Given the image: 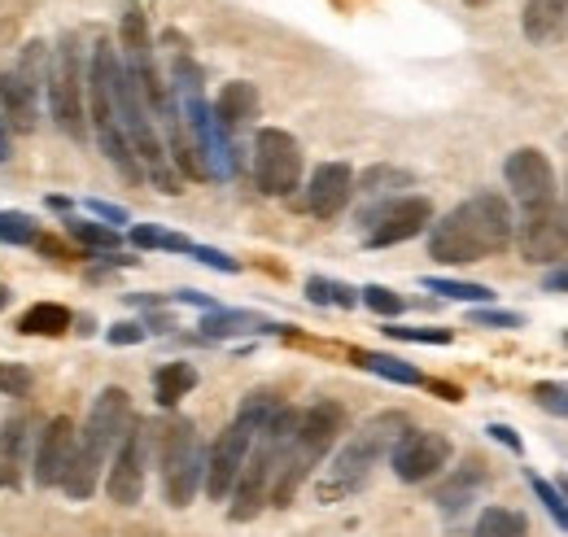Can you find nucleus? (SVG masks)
I'll use <instances>...</instances> for the list:
<instances>
[{
    "instance_id": "obj_1",
    "label": "nucleus",
    "mask_w": 568,
    "mask_h": 537,
    "mask_svg": "<svg viewBox=\"0 0 568 537\" xmlns=\"http://www.w3.org/2000/svg\"><path fill=\"white\" fill-rule=\"evenodd\" d=\"M516 236V219L511 205L498 193H473L468 202H459L450 214H442L437 223H428V259L446 263V267H468V263H486L503 254Z\"/></svg>"
},
{
    "instance_id": "obj_2",
    "label": "nucleus",
    "mask_w": 568,
    "mask_h": 537,
    "mask_svg": "<svg viewBox=\"0 0 568 537\" xmlns=\"http://www.w3.org/2000/svg\"><path fill=\"white\" fill-rule=\"evenodd\" d=\"M132 419L136 415H132V394L128 389L110 385V389L97 394V403L88 411V424L79 428V442H74V464L67 472V480H62V489L71 494L74 503H88L97 494V485L110 468L123 433L132 428Z\"/></svg>"
},
{
    "instance_id": "obj_3",
    "label": "nucleus",
    "mask_w": 568,
    "mask_h": 537,
    "mask_svg": "<svg viewBox=\"0 0 568 537\" xmlns=\"http://www.w3.org/2000/svg\"><path fill=\"white\" fill-rule=\"evenodd\" d=\"M407 428H412V419H407L403 411H381V415H372L363 428H355V433L346 437V446L333 455L324 480L315 485V498H320V503H337V498L358 494Z\"/></svg>"
},
{
    "instance_id": "obj_4",
    "label": "nucleus",
    "mask_w": 568,
    "mask_h": 537,
    "mask_svg": "<svg viewBox=\"0 0 568 537\" xmlns=\"http://www.w3.org/2000/svg\"><path fill=\"white\" fill-rule=\"evenodd\" d=\"M297 419H302V411L281 406V411L258 428V437H254V446H250V459H245V468L236 476V489H232V498H227V520L245 525V520L263 516V507H272V485H276V472H281L284 455H288V442H293V433H297Z\"/></svg>"
},
{
    "instance_id": "obj_5",
    "label": "nucleus",
    "mask_w": 568,
    "mask_h": 537,
    "mask_svg": "<svg viewBox=\"0 0 568 537\" xmlns=\"http://www.w3.org/2000/svg\"><path fill=\"white\" fill-rule=\"evenodd\" d=\"M119 74H123V62L114 53V44H97L92 49V62H88V114H92V132H97V144L101 153L110 158V166L128 180V184H141L144 171L123 135V123H119Z\"/></svg>"
},
{
    "instance_id": "obj_6",
    "label": "nucleus",
    "mask_w": 568,
    "mask_h": 537,
    "mask_svg": "<svg viewBox=\"0 0 568 537\" xmlns=\"http://www.w3.org/2000/svg\"><path fill=\"white\" fill-rule=\"evenodd\" d=\"M346 433V411L337 403H315L302 411L297 419V433L288 442V455H284L281 472H276V485H272V507H288L297 498V489L311 480V472L328 459V450L337 446V437Z\"/></svg>"
},
{
    "instance_id": "obj_7",
    "label": "nucleus",
    "mask_w": 568,
    "mask_h": 537,
    "mask_svg": "<svg viewBox=\"0 0 568 537\" xmlns=\"http://www.w3.org/2000/svg\"><path fill=\"white\" fill-rule=\"evenodd\" d=\"M158 472H162V494L171 507H189L202 494L206 446H202L193 419H184V415L166 419V428L158 433Z\"/></svg>"
},
{
    "instance_id": "obj_8",
    "label": "nucleus",
    "mask_w": 568,
    "mask_h": 537,
    "mask_svg": "<svg viewBox=\"0 0 568 537\" xmlns=\"http://www.w3.org/2000/svg\"><path fill=\"white\" fill-rule=\"evenodd\" d=\"M83 88H88V74H83V53H79V36L67 31L49 58V70H44V92H49V110L58 119V128L71 135V140H83L88 135V110H83Z\"/></svg>"
},
{
    "instance_id": "obj_9",
    "label": "nucleus",
    "mask_w": 568,
    "mask_h": 537,
    "mask_svg": "<svg viewBox=\"0 0 568 537\" xmlns=\"http://www.w3.org/2000/svg\"><path fill=\"white\" fill-rule=\"evenodd\" d=\"M254 184L263 197H288L302 184V144L284 128L254 135Z\"/></svg>"
},
{
    "instance_id": "obj_10",
    "label": "nucleus",
    "mask_w": 568,
    "mask_h": 537,
    "mask_svg": "<svg viewBox=\"0 0 568 537\" xmlns=\"http://www.w3.org/2000/svg\"><path fill=\"white\" fill-rule=\"evenodd\" d=\"M149 450H153V424L132 419V428L123 433L110 468H105V494L119 507H136L144 498V476H149Z\"/></svg>"
},
{
    "instance_id": "obj_11",
    "label": "nucleus",
    "mask_w": 568,
    "mask_h": 537,
    "mask_svg": "<svg viewBox=\"0 0 568 537\" xmlns=\"http://www.w3.org/2000/svg\"><path fill=\"white\" fill-rule=\"evenodd\" d=\"M433 223V202L428 197H389V202L363 210V241L367 250H389L403 241H416Z\"/></svg>"
},
{
    "instance_id": "obj_12",
    "label": "nucleus",
    "mask_w": 568,
    "mask_h": 537,
    "mask_svg": "<svg viewBox=\"0 0 568 537\" xmlns=\"http://www.w3.org/2000/svg\"><path fill=\"white\" fill-rule=\"evenodd\" d=\"M446 464H450V437L433 428H407L389 450V468L403 485H425Z\"/></svg>"
},
{
    "instance_id": "obj_13",
    "label": "nucleus",
    "mask_w": 568,
    "mask_h": 537,
    "mask_svg": "<svg viewBox=\"0 0 568 537\" xmlns=\"http://www.w3.org/2000/svg\"><path fill=\"white\" fill-rule=\"evenodd\" d=\"M520 245V259L525 263H565L568 259V210L565 205H538V210H525L516 236Z\"/></svg>"
},
{
    "instance_id": "obj_14",
    "label": "nucleus",
    "mask_w": 568,
    "mask_h": 537,
    "mask_svg": "<svg viewBox=\"0 0 568 537\" xmlns=\"http://www.w3.org/2000/svg\"><path fill=\"white\" fill-rule=\"evenodd\" d=\"M503 180H507L511 197L525 205V210H538V205L556 202V166H551V158H547L542 149H534V144L507 153Z\"/></svg>"
},
{
    "instance_id": "obj_15",
    "label": "nucleus",
    "mask_w": 568,
    "mask_h": 537,
    "mask_svg": "<svg viewBox=\"0 0 568 537\" xmlns=\"http://www.w3.org/2000/svg\"><path fill=\"white\" fill-rule=\"evenodd\" d=\"M74 442H79V428L67 415L44 424V433H40V442L31 450V476H36L40 489H53V485L67 480V472L74 464Z\"/></svg>"
},
{
    "instance_id": "obj_16",
    "label": "nucleus",
    "mask_w": 568,
    "mask_h": 537,
    "mask_svg": "<svg viewBox=\"0 0 568 537\" xmlns=\"http://www.w3.org/2000/svg\"><path fill=\"white\" fill-rule=\"evenodd\" d=\"M31 58H36V44L22 67L0 70V114L18 132H36L40 123V79L31 74Z\"/></svg>"
},
{
    "instance_id": "obj_17",
    "label": "nucleus",
    "mask_w": 568,
    "mask_h": 537,
    "mask_svg": "<svg viewBox=\"0 0 568 537\" xmlns=\"http://www.w3.org/2000/svg\"><path fill=\"white\" fill-rule=\"evenodd\" d=\"M351 197H355V171L346 162H324V166L311 171V184H306L302 205L315 219H337L351 205Z\"/></svg>"
},
{
    "instance_id": "obj_18",
    "label": "nucleus",
    "mask_w": 568,
    "mask_h": 537,
    "mask_svg": "<svg viewBox=\"0 0 568 537\" xmlns=\"http://www.w3.org/2000/svg\"><path fill=\"white\" fill-rule=\"evenodd\" d=\"M481 489H486V459L468 455L459 468L450 472V480L433 494V503H437V511H442V516H450V520H455L464 507H473V498H477Z\"/></svg>"
},
{
    "instance_id": "obj_19",
    "label": "nucleus",
    "mask_w": 568,
    "mask_h": 537,
    "mask_svg": "<svg viewBox=\"0 0 568 537\" xmlns=\"http://www.w3.org/2000/svg\"><path fill=\"white\" fill-rule=\"evenodd\" d=\"M211 114H214V128H219L223 135L241 132L245 123H254V119H258V88H254V83H245V79L223 83V92L214 97Z\"/></svg>"
},
{
    "instance_id": "obj_20",
    "label": "nucleus",
    "mask_w": 568,
    "mask_h": 537,
    "mask_svg": "<svg viewBox=\"0 0 568 537\" xmlns=\"http://www.w3.org/2000/svg\"><path fill=\"white\" fill-rule=\"evenodd\" d=\"M31 459V433H27V415H9L0 424V489H18L22 472Z\"/></svg>"
},
{
    "instance_id": "obj_21",
    "label": "nucleus",
    "mask_w": 568,
    "mask_h": 537,
    "mask_svg": "<svg viewBox=\"0 0 568 537\" xmlns=\"http://www.w3.org/2000/svg\"><path fill=\"white\" fill-rule=\"evenodd\" d=\"M520 31L529 44H560L568 36V0H529L520 13Z\"/></svg>"
},
{
    "instance_id": "obj_22",
    "label": "nucleus",
    "mask_w": 568,
    "mask_h": 537,
    "mask_svg": "<svg viewBox=\"0 0 568 537\" xmlns=\"http://www.w3.org/2000/svg\"><path fill=\"white\" fill-rule=\"evenodd\" d=\"M284 324L267 320V315H254V311H211L202 320V336L223 341V336H258V333H281Z\"/></svg>"
},
{
    "instance_id": "obj_23",
    "label": "nucleus",
    "mask_w": 568,
    "mask_h": 537,
    "mask_svg": "<svg viewBox=\"0 0 568 537\" xmlns=\"http://www.w3.org/2000/svg\"><path fill=\"white\" fill-rule=\"evenodd\" d=\"M197 389V367L193 363H162L153 372V403L158 406H180V398H189Z\"/></svg>"
},
{
    "instance_id": "obj_24",
    "label": "nucleus",
    "mask_w": 568,
    "mask_h": 537,
    "mask_svg": "<svg viewBox=\"0 0 568 537\" xmlns=\"http://www.w3.org/2000/svg\"><path fill=\"white\" fill-rule=\"evenodd\" d=\"M71 328V311L58 306V302H36L31 311H22L18 320V333L27 336H62Z\"/></svg>"
},
{
    "instance_id": "obj_25",
    "label": "nucleus",
    "mask_w": 568,
    "mask_h": 537,
    "mask_svg": "<svg viewBox=\"0 0 568 537\" xmlns=\"http://www.w3.org/2000/svg\"><path fill=\"white\" fill-rule=\"evenodd\" d=\"M525 534H529V525L511 507H486L477 516V525H473V537H525Z\"/></svg>"
},
{
    "instance_id": "obj_26",
    "label": "nucleus",
    "mask_w": 568,
    "mask_h": 537,
    "mask_svg": "<svg viewBox=\"0 0 568 537\" xmlns=\"http://www.w3.org/2000/svg\"><path fill=\"white\" fill-rule=\"evenodd\" d=\"M428 293H442L450 302H473V306H490L495 302V288L486 284H473V280H446V275H425Z\"/></svg>"
},
{
    "instance_id": "obj_27",
    "label": "nucleus",
    "mask_w": 568,
    "mask_h": 537,
    "mask_svg": "<svg viewBox=\"0 0 568 537\" xmlns=\"http://www.w3.org/2000/svg\"><path fill=\"white\" fill-rule=\"evenodd\" d=\"M358 363H363L367 372L394 381V385H425L420 367H416V363H403V358H394V354H358Z\"/></svg>"
},
{
    "instance_id": "obj_28",
    "label": "nucleus",
    "mask_w": 568,
    "mask_h": 537,
    "mask_svg": "<svg viewBox=\"0 0 568 537\" xmlns=\"http://www.w3.org/2000/svg\"><path fill=\"white\" fill-rule=\"evenodd\" d=\"M132 245H136V250H166V254H193L197 241H189V236H180V232H166V227L136 223V227H132Z\"/></svg>"
},
{
    "instance_id": "obj_29",
    "label": "nucleus",
    "mask_w": 568,
    "mask_h": 537,
    "mask_svg": "<svg viewBox=\"0 0 568 537\" xmlns=\"http://www.w3.org/2000/svg\"><path fill=\"white\" fill-rule=\"evenodd\" d=\"M306 297L315 306H342V311H351L358 302V288L342 284V280H328V275H311L306 280Z\"/></svg>"
},
{
    "instance_id": "obj_30",
    "label": "nucleus",
    "mask_w": 568,
    "mask_h": 537,
    "mask_svg": "<svg viewBox=\"0 0 568 537\" xmlns=\"http://www.w3.org/2000/svg\"><path fill=\"white\" fill-rule=\"evenodd\" d=\"M0 241L4 245H36L40 241V223L22 210H0Z\"/></svg>"
},
{
    "instance_id": "obj_31",
    "label": "nucleus",
    "mask_w": 568,
    "mask_h": 537,
    "mask_svg": "<svg viewBox=\"0 0 568 537\" xmlns=\"http://www.w3.org/2000/svg\"><path fill=\"white\" fill-rule=\"evenodd\" d=\"M358 302H363L372 315H381V320H398V315L407 311V302H403L394 288H385V284H367V288H358Z\"/></svg>"
},
{
    "instance_id": "obj_32",
    "label": "nucleus",
    "mask_w": 568,
    "mask_h": 537,
    "mask_svg": "<svg viewBox=\"0 0 568 537\" xmlns=\"http://www.w3.org/2000/svg\"><path fill=\"white\" fill-rule=\"evenodd\" d=\"M407 184H412V175H407V171H394V166H372V171L363 175V193H367V197H385V193L407 189Z\"/></svg>"
},
{
    "instance_id": "obj_33",
    "label": "nucleus",
    "mask_w": 568,
    "mask_h": 537,
    "mask_svg": "<svg viewBox=\"0 0 568 537\" xmlns=\"http://www.w3.org/2000/svg\"><path fill=\"white\" fill-rule=\"evenodd\" d=\"M529 485H534V494H538V503L547 507V516L560 525V529H568V503L565 494L551 485V480H542V476H529Z\"/></svg>"
},
{
    "instance_id": "obj_34",
    "label": "nucleus",
    "mask_w": 568,
    "mask_h": 537,
    "mask_svg": "<svg viewBox=\"0 0 568 537\" xmlns=\"http://www.w3.org/2000/svg\"><path fill=\"white\" fill-rule=\"evenodd\" d=\"M534 403L542 406V411H551V415H560V419H568V385L565 381H542V385H534Z\"/></svg>"
},
{
    "instance_id": "obj_35",
    "label": "nucleus",
    "mask_w": 568,
    "mask_h": 537,
    "mask_svg": "<svg viewBox=\"0 0 568 537\" xmlns=\"http://www.w3.org/2000/svg\"><path fill=\"white\" fill-rule=\"evenodd\" d=\"M71 232L83 241V245H92V250H119V232H114V227H101V223H79V219H71Z\"/></svg>"
},
{
    "instance_id": "obj_36",
    "label": "nucleus",
    "mask_w": 568,
    "mask_h": 537,
    "mask_svg": "<svg viewBox=\"0 0 568 537\" xmlns=\"http://www.w3.org/2000/svg\"><path fill=\"white\" fill-rule=\"evenodd\" d=\"M473 328H525V315H516V311H495V306H477L473 315Z\"/></svg>"
},
{
    "instance_id": "obj_37",
    "label": "nucleus",
    "mask_w": 568,
    "mask_h": 537,
    "mask_svg": "<svg viewBox=\"0 0 568 537\" xmlns=\"http://www.w3.org/2000/svg\"><path fill=\"white\" fill-rule=\"evenodd\" d=\"M31 389V372L18 363H0V394L4 398H22Z\"/></svg>"
},
{
    "instance_id": "obj_38",
    "label": "nucleus",
    "mask_w": 568,
    "mask_h": 537,
    "mask_svg": "<svg viewBox=\"0 0 568 537\" xmlns=\"http://www.w3.org/2000/svg\"><path fill=\"white\" fill-rule=\"evenodd\" d=\"M385 333L394 341H420V345H446L450 341V328H403V324H389Z\"/></svg>"
},
{
    "instance_id": "obj_39",
    "label": "nucleus",
    "mask_w": 568,
    "mask_h": 537,
    "mask_svg": "<svg viewBox=\"0 0 568 537\" xmlns=\"http://www.w3.org/2000/svg\"><path fill=\"white\" fill-rule=\"evenodd\" d=\"M193 259H197V263H206V267H214V271H223V275H236V271H241L236 259H227L223 250H211V245H193Z\"/></svg>"
},
{
    "instance_id": "obj_40",
    "label": "nucleus",
    "mask_w": 568,
    "mask_h": 537,
    "mask_svg": "<svg viewBox=\"0 0 568 537\" xmlns=\"http://www.w3.org/2000/svg\"><path fill=\"white\" fill-rule=\"evenodd\" d=\"M110 345H141L144 341V324H132V320H128V324H114V328H110Z\"/></svg>"
},
{
    "instance_id": "obj_41",
    "label": "nucleus",
    "mask_w": 568,
    "mask_h": 537,
    "mask_svg": "<svg viewBox=\"0 0 568 537\" xmlns=\"http://www.w3.org/2000/svg\"><path fill=\"white\" fill-rule=\"evenodd\" d=\"M88 214H97V219H105V223H114V227H119V223H128V219H132V214H128V210H123V205L97 202V197H88Z\"/></svg>"
},
{
    "instance_id": "obj_42",
    "label": "nucleus",
    "mask_w": 568,
    "mask_h": 537,
    "mask_svg": "<svg viewBox=\"0 0 568 537\" xmlns=\"http://www.w3.org/2000/svg\"><path fill=\"white\" fill-rule=\"evenodd\" d=\"M542 288L547 293H568V263H556V267L542 275Z\"/></svg>"
},
{
    "instance_id": "obj_43",
    "label": "nucleus",
    "mask_w": 568,
    "mask_h": 537,
    "mask_svg": "<svg viewBox=\"0 0 568 537\" xmlns=\"http://www.w3.org/2000/svg\"><path fill=\"white\" fill-rule=\"evenodd\" d=\"M486 433H490V437H495V442H503V446H507V450H516V455H520V450H525V446H520V437H516V433H511V428H507V424H490V428H486Z\"/></svg>"
},
{
    "instance_id": "obj_44",
    "label": "nucleus",
    "mask_w": 568,
    "mask_h": 537,
    "mask_svg": "<svg viewBox=\"0 0 568 537\" xmlns=\"http://www.w3.org/2000/svg\"><path fill=\"white\" fill-rule=\"evenodd\" d=\"M175 302H189V306H206V311H219V306H214L206 293H193V288H180V293H175Z\"/></svg>"
},
{
    "instance_id": "obj_45",
    "label": "nucleus",
    "mask_w": 568,
    "mask_h": 537,
    "mask_svg": "<svg viewBox=\"0 0 568 537\" xmlns=\"http://www.w3.org/2000/svg\"><path fill=\"white\" fill-rule=\"evenodd\" d=\"M9 153H13V140H9V123L0 114V162H9Z\"/></svg>"
},
{
    "instance_id": "obj_46",
    "label": "nucleus",
    "mask_w": 568,
    "mask_h": 537,
    "mask_svg": "<svg viewBox=\"0 0 568 537\" xmlns=\"http://www.w3.org/2000/svg\"><path fill=\"white\" fill-rule=\"evenodd\" d=\"M4 306H9V288L0 284V311H4Z\"/></svg>"
},
{
    "instance_id": "obj_47",
    "label": "nucleus",
    "mask_w": 568,
    "mask_h": 537,
    "mask_svg": "<svg viewBox=\"0 0 568 537\" xmlns=\"http://www.w3.org/2000/svg\"><path fill=\"white\" fill-rule=\"evenodd\" d=\"M464 4H468V9H481V4H490V0H464Z\"/></svg>"
},
{
    "instance_id": "obj_48",
    "label": "nucleus",
    "mask_w": 568,
    "mask_h": 537,
    "mask_svg": "<svg viewBox=\"0 0 568 537\" xmlns=\"http://www.w3.org/2000/svg\"><path fill=\"white\" fill-rule=\"evenodd\" d=\"M556 489H560V494H565V503H568V480H556Z\"/></svg>"
},
{
    "instance_id": "obj_49",
    "label": "nucleus",
    "mask_w": 568,
    "mask_h": 537,
    "mask_svg": "<svg viewBox=\"0 0 568 537\" xmlns=\"http://www.w3.org/2000/svg\"><path fill=\"white\" fill-rule=\"evenodd\" d=\"M565 341H568V333H565Z\"/></svg>"
}]
</instances>
